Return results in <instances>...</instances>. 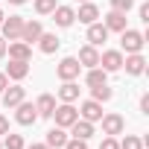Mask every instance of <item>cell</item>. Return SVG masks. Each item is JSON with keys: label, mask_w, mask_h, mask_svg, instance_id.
<instances>
[{"label": "cell", "mask_w": 149, "mask_h": 149, "mask_svg": "<svg viewBox=\"0 0 149 149\" xmlns=\"http://www.w3.org/2000/svg\"><path fill=\"white\" fill-rule=\"evenodd\" d=\"M53 21H56V26H61V29H67V26H73V21H76V9L73 6H56L53 12Z\"/></svg>", "instance_id": "cell-7"}, {"label": "cell", "mask_w": 149, "mask_h": 149, "mask_svg": "<svg viewBox=\"0 0 149 149\" xmlns=\"http://www.w3.org/2000/svg\"><path fill=\"white\" fill-rule=\"evenodd\" d=\"M0 149H3V140H0Z\"/></svg>", "instance_id": "cell-40"}, {"label": "cell", "mask_w": 149, "mask_h": 149, "mask_svg": "<svg viewBox=\"0 0 149 149\" xmlns=\"http://www.w3.org/2000/svg\"><path fill=\"white\" fill-rule=\"evenodd\" d=\"M100 123H102V134H111V137L114 134H123V129H126V120L120 114H114V111L111 114H102Z\"/></svg>", "instance_id": "cell-6"}, {"label": "cell", "mask_w": 149, "mask_h": 149, "mask_svg": "<svg viewBox=\"0 0 149 149\" xmlns=\"http://www.w3.org/2000/svg\"><path fill=\"white\" fill-rule=\"evenodd\" d=\"M41 32H44V26H41V21H24V29H21V41H26L29 47L41 38Z\"/></svg>", "instance_id": "cell-13"}, {"label": "cell", "mask_w": 149, "mask_h": 149, "mask_svg": "<svg viewBox=\"0 0 149 149\" xmlns=\"http://www.w3.org/2000/svg\"><path fill=\"white\" fill-rule=\"evenodd\" d=\"M58 100H61V102H76V100H79V85H76V82H61Z\"/></svg>", "instance_id": "cell-24"}, {"label": "cell", "mask_w": 149, "mask_h": 149, "mask_svg": "<svg viewBox=\"0 0 149 149\" xmlns=\"http://www.w3.org/2000/svg\"><path fill=\"white\" fill-rule=\"evenodd\" d=\"M108 41V29H105V24H88V44L91 47H100V44H105Z\"/></svg>", "instance_id": "cell-14"}, {"label": "cell", "mask_w": 149, "mask_h": 149, "mask_svg": "<svg viewBox=\"0 0 149 149\" xmlns=\"http://www.w3.org/2000/svg\"><path fill=\"white\" fill-rule=\"evenodd\" d=\"M70 132H73V137H79V140H91L94 137V123H88V120H76V123H73L70 126Z\"/></svg>", "instance_id": "cell-20"}, {"label": "cell", "mask_w": 149, "mask_h": 149, "mask_svg": "<svg viewBox=\"0 0 149 149\" xmlns=\"http://www.w3.org/2000/svg\"><path fill=\"white\" fill-rule=\"evenodd\" d=\"M3 18H6V15H3V9H0V24H3Z\"/></svg>", "instance_id": "cell-39"}, {"label": "cell", "mask_w": 149, "mask_h": 149, "mask_svg": "<svg viewBox=\"0 0 149 149\" xmlns=\"http://www.w3.org/2000/svg\"><path fill=\"white\" fill-rule=\"evenodd\" d=\"M35 44L41 47V53H44V56H53V53L58 50V44H61V41H58L53 32H41V38H38Z\"/></svg>", "instance_id": "cell-21"}, {"label": "cell", "mask_w": 149, "mask_h": 149, "mask_svg": "<svg viewBox=\"0 0 149 149\" xmlns=\"http://www.w3.org/2000/svg\"><path fill=\"white\" fill-rule=\"evenodd\" d=\"M24 97H26V91H24L21 85H6V91H3V105H6V108H15L18 102H24Z\"/></svg>", "instance_id": "cell-17"}, {"label": "cell", "mask_w": 149, "mask_h": 149, "mask_svg": "<svg viewBox=\"0 0 149 149\" xmlns=\"http://www.w3.org/2000/svg\"><path fill=\"white\" fill-rule=\"evenodd\" d=\"M108 82V73L97 64V67H88V76H85V85L88 88H97V85H105Z\"/></svg>", "instance_id": "cell-23"}, {"label": "cell", "mask_w": 149, "mask_h": 149, "mask_svg": "<svg viewBox=\"0 0 149 149\" xmlns=\"http://www.w3.org/2000/svg\"><path fill=\"white\" fill-rule=\"evenodd\" d=\"M100 67H102L105 73L123 70V50H105V53L100 56Z\"/></svg>", "instance_id": "cell-5"}, {"label": "cell", "mask_w": 149, "mask_h": 149, "mask_svg": "<svg viewBox=\"0 0 149 149\" xmlns=\"http://www.w3.org/2000/svg\"><path fill=\"white\" fill-rule=\"evenodd\" d=\"M123 67H126L129 76H140V73L146 70V58H143L140 53H129V56L123 58Z\"/></svg>", "instance_id": "cell-12"}, {"label": "cell", "mask_w": 149, "mask_h": 149, "mask_svg": "<svg viewBox=\"0 0 149 149\" xmlns=\"http://www.w3.org/2000/svg\"><path fill=\"white\" fill-rule=\"evenodd\" d=\"M140 111H143V114H149V94H143V97H140Z\"/></svg>", "instance_id": "cell-33"}, {"label": "cell", "mask_w": 149, "mask_h": 149, "mask_svg": "<svg viewBox=\"0 0 149 149\" xmlns=\"http://www.w3.org/2000/svg\"><path fill=\"white\" fill-rule=\"evenodd\" d=\"M6 53H9V58H18V61H29V56H32V47L26 44V41H9L6 44Z\"/></svg>", "instance_id": "cell-10"}, {"label": "cell", "mask_w": 149, "mask_h": 149, "mask_svg": "<svg viewBox=\"0 0 149 149\" xmlns=\"http://www.w3.org/2000/svg\"><path fill=\"white\" fill-rule=\"evenodd\" d=\"M26 149H50L47 143H32V146H26Z\"/></svg>", "instance_id": "cell-37"}, {"label": "cell", "mask_w": 149, "mask_h": 149, "mask_svg": "<svg viewBox=\"0 0 149 149\" xmlns=\"http://www.w3.org/2000/svg\"><path fill=\"white\" fill-rule=\"evenodd\" d=\"M35 111H38V117H53V111H56V97H53V94H41V97L35 100Z\"/></svg>", "instance_id": "cell-18"}, {"label": "cell", "mask_w": 149, "mask_h": 149, "mask_svg": "<svg viewBox=\"0 0 149 149\" xmlns=\"http://www.w3.org/2000/svg\"><path fill=\"white\" fill-rule=\"evenodd\" d=\"M79 3H85V0H79Z\"/></svg>", "instance_id": "cell-41"}, {"label": "cell", "mask_w": 149, "mask_h": 149, "mask_svg": "<svg viewBox=\"0 0 149 149\" xmlns=\"http://www.w3.org/2000/svg\"><path fill=\"white\" fill-rule=\"evenodd\" d=\"M120 149H143V140L134 137V134H126V137L120 140Z\"/></svg>", "instance_id": "cell-27"}, {"label": "cell", "mask_w": 149, "mask_h": 149, "mask_svg": "<svg viewBox=\"0 0 149 149\" xmlns=\"http://www.w3.org/2000/svg\"><path fill=\"white\" fill-rule=\"evenodd\" d=\"M3 149H24V134H12V132H6Z\"/></svg>", "instance_id": "cell-26"}, {"label": "cell", "mask_w": 149, "mask_h": 149, "mask_svg": "<svg viewBox=\"0 0 149 149\" xmlns=\"http://www.w3.org/2000/svg\"><path fill=\"white\" fill-rule=\"evenodd\" d=\"M9 3H15V6H24V3H26V0H9Z\"/></svg>", "instance_id": "cell-38"}, {"label": "cell", "mask_w": 149, "mask_h": 149, "mask_svg": "<svg viewBox=\"0 0 149 149\" xmlns=\"http://www.w3.org/2000/svg\"><path fill=\"white\" fill-rule=\"evenodd\" d=\"M105 29H108V32H123V29H126V12H114V9H111V12L105 15Z\"/></svg>", "instance_id": "cell-19"}, {"label": "cell", "mask_w": 149, "mask_h": 149, "mask_svg": "<svg viewBox=\"0 0 149 149\" xmlns=\"http://www.w3.org/2000/svg\"><path fill=\"white\" fill-rule=\"evenodd\" d=\"M76 61H79L82 67H97V64H100V50H97V47H91V44H85V47L79 50Z\"/></svg>", "instance_id": "cell-16"}, {"label": "cell", "mask_w": 149, "mask_h": 149, "mask_svg": "<svg viewBox=\"0 0 149 149\" xmlns=\"http://www.w3.org/2000/svg\"><path fill=\"white\" fill-rule=\"evenodd\" d=\"M56 6H58L56 0H35V12H38V15H50Z\"/></svg>", "instance_id": "cell-28"}, {"label": "cell", "mask_w": 149, "mask_h": 149, "mask_svg": "<svg viewBox=\"0 0 149 149\" xmlns=\"http://www.w3.org/2000/svg\"><path fill=\"white\" fill-rule=\"evenodd\" d=\"M6 132H9V120L0 114V134H6Z\"/></svg>", "instance_id": "cell-34"}, {"label": "cell", "mask_w": 149, "mask_h": 149, "mask_svg": "<svg viewBox=\"0 0 149 149\" xmlns=\"http://www.w3.org/2000/svg\"><path fill=\"white\" fill-rule=\"evenodd\" d=\"M97 18H100V9H97V3H91V0L79 3V12H76V21H79V24H94Z\"/></svg>", "instance_id": "cell-15"}, {"label": "cell", "mask_w": 149, "mask_h": 149, "mask_svg": "<svg viewBox=\"0 0 149 149\" xmlns=\"http://www.w3.org/2000/svg\"><path fill=\"white\" fill-rule=\"evenodd\" d=\"M140 21L149 24V3H140Z\"/></svg>", "instance_id": "cell-32"}, {"label": "cell", "mask_w": 149, "mask_h": 149, "mask_svg": "<svg viewBox=\"0 0 149 149\" xmlns=\"http://www.w3.org/2000/svg\"><path fill=\"white\" fill-rule=\"evenodd\" d=\"M6 76H9L12 82H21V79H26V76H29V61L9 58V64H6Z\"/></svg>", "instance_id": "cell-11"}, {"label": "cell", "mask_w": 149, "mask_h": 149, "mask_svg": "<svg viewBox=\"0 0 149 149\" xmlns=\"http://www.w3.org/2000/svg\"><path fill=\"white\" fill-rule=\"evenodd\" d=\"M79 70H82V64L76 61V56H67V58H61V61H58L56 76H58L61 82H73V79H79Z\"/></svg>", "instance_id": "cell-1"}, {"label": "cell", "mask_w": 149, "mask_h": 149, "mask_svg": "<svg viewBox=\"0 0 149 149\" xmlns=\"http://www.w3.org/2000/svg\"><path fill=\"white\" fill-rule=\"evenodd\" d=\"M143 44H146L143 32H137V29H129V26L120 32V47H123L126 53H140V50H143Z\"/></svg>", "instance_id": "cell-3"}, {"label": "cell", "mask_w": 149, "mask_h": 149, "mask_svg": "<svg viewBox=\"0 0 149 149\" xmlns=\"http://www.w3.org/2000/svg\"><path fill=\"white\" fill-rule=\"evenodd\" d=\"M0 29H3V38L6 41H18L21 38V29H24V18L21 15H9V18H3Z\"/></svg>", "instance_id": "cell-4"}, {"label": "cell", "mask_w": 149, "mask_h": 149, "mask_svg": "<svg viewBox=\"0 0 149 149\" xmlns=\"http://www.w3.org/2000/svg\"><path fill=\"white\" fill-rule=\"evenodd\" d=\"M91 94H94L91 100H97V102H108V100L114 97V91L108 88V82H105V85H97V88H91Z\"/></svg>", "instance_id": "cell-25"}, {"label": "cell", "mask_w": 149, "mask_h": 149, "mask_svg": "<svg viewBox=\"0 0 149 149\" xmlns=\"http://www.w3.org/2000/svg\"><path fill=\"white\" fill-rule=\"evenodd\" d=\"M64 149H88V140H79V137H67Z\"/></svg>", "instance_id": "cell-30"}, {"label": "cell", "mask_w": 149, "mask_h": 149, "mask_svg": "<svg viewBox=\"0 0 149 149\" xmlns=\"http://www.w3.org/2000/svg\"><path fill=\"white\" fill-rule=\"evenodd\" d=\"M134 6V0H111V9L114 12H129Z\"/></svg>", "instance_id": "cell-29"}, {"label": "cell", "mask_w": 149, "mask_h": 149, "mask_svg": "<svg viewBox=\"0 0 149 149\" xmlns=\"http://www.w3.org/2000/svg\"><path fill=\"white\" fill-rule=\"evenodd\" d=\"M15 120H18L21 126H32V123L38 120L35 105H32V102H18V105H15Z\"/></svg>", "instance_id": "cell-9"}, {"label": "cell", "mask_w": 149, "mask_h": 149, "mask_svg": "<svg viewBox=\"0 0 149 149\" xmlns=\"http://www.w3.org/2000/svg\"><path fill=\"white\" fill-rule=\"evenodd\" d=\"M53 120H56V126H61V129H70L73 123L79 120V111L73 108V102H61V105H56V111H53Z\"/></svg>", "instance_id": "cell-2"}, {"label": "cell", "mask_w": 149, "mask_h": 149, "mask_svg": "<svg viewBox=\"0 0 149 149\" xmlns=\"http://www.w3.org/2000/svg\"><path fill=\"white\" fill-rule=\"evenodd\" d=\"M79 117L88 120V123H100V117H102V102H97V100H85V102L79 105Z\"/></svg>", "instance_id": "cell-8"}, {"label": "cell", "mask_w": 149, "mask_h": 149, "mask_svg": "<svg viewBox=\"0 0 149 149\" xmlns=\"http://www.w3.org/2000/svg\"><path fill=\"white\" fill-rule=\"evenodd\" d=\"M6 44H9V41H6L3 35H0V58H3V56H6Z\"/></svg>", "instance_id": "cell-36"}, {"label": "cell", "mask_w": 149, "mask_h": 149, "mask_svg": "<svg viewBox=\"0 0 149 149\" xmlns=\"http://www.w3.org/2000/svg\"><path fill=\"white\" fill-rule=\"evenodd\" d=\"M64 143H67V132L61 126H56V129L47 132V146L50 149H64Z\"/></svg>", "instance_id": "cell-22"}, {"label": "cell", "mask_w": 149, "mask_h": 149, "mask_svg": "<svg viewBox=\"0 0 149 149\" xmlns=\"http://www.w3.org/2000/svg\"><path fill=\"white\" fill-rule=\"evenodd\" d=\"M100 149H120V143H117V137L105 134V137H102V146H100Z\"/></svg>", "instance_id": "cell-31"}, {"label": "cell", "mask_w": 149, "mask_h": 149, "mask_svg": "<svg viewBox=\"0 0 149 149\" xmlns=\"http://www.w3.org/2000/svg\"><path fill=\"white\" fill-rule=\"evenodd\" d=\"M6 85H9V76H6V73H0V94L6 91Z\"/></svg>", "instance_id": "cell-35"}]
</instances>
